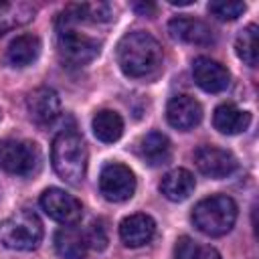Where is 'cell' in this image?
Wrapping results in <instances>:
<instances>
[{"mask_svg":"<svg viewBox=\"0 0 259 259\" xmlns=\"http://www.w3.org/2000/svg\"><path fill=\"white\" fill-rule=\"evenodd\" d=\"M117 65L119 69L134 79H144L154 73H158L162 65V47L160 42L144 32V30H134L121 36L117 42Z\"/></svg>","mask_w":259,"mask_h":259,"instance_id":"1","label":"cell"},{"mask_svg":"<svg viewBox=\"0 0 259 259\" xmlns=\"http://www.w3.org/2000/svg\"><path fill=\"white\" fill-rule=\"evenodd\" d=\"M87 146L73 130H63L55 136L51 148V162L59 178L69 184H79L87 172Z\"/></svg>","mask_w":259,"mask_h":259,"instance_id":"2","label":"cell"},{"mask_svg":"<svg viewBox=\"0 0 259 259\" xmlns=\"http://www.w3.org/2000/svg\"><path fill=\"white\" fill-rule=\"evenodd\" d=\"M237 221V204L227 194H214L202 198L192 208V223L194 227L208 235V237H223L227 235Z\"/></svg>","mask_w":259,"mask_h":259,"instance_id":"3","label":"cell"},{"mask_svg":"<svg viewBox=\"0 0 259 259\" xmlns=\"http://www.w3.org/2000/svg\"><path fill=\"white\" fill-rule=\"evenodd\" d=\"M57 47H59V55L65 63L81 67V65L91 63L99 55L101 40H97L85 32H79L77 24L61 14L57 20Z\"/></svg>","mask_w":259,"mask_h":259,"instance_id":"4","label":"cell"},{"mask_svg":"<svg viewBox=\"0 0 259 259\" xmlns=\"http://www.w3.org/2000/svg\"><path fill=\"white\" fill-rule=\"evenodd\" d=\"M0 239L8 249L32 251L42 241V223L32 210H18L0 225Z\"/></svg>","mask_w":259,"mask_h":259,"instance_id":"5","label":"cell"},{"mask_svg":"<svg viewBox=\"0 0 259 259\" xmlns=\"http://www.w3.org/2000/svg\"><path fill=\"white\" fill-rule=\"evenodd\" d=\"M0 168L18 174L32 176L40 168V150L28 140H2L0 142Z\"/></svg>","mask_w":259,"mask_h":259,"instance_id":"6","label":"cell"},{"mask_svg":"<svg viewBox=\"0 0 259 259\" xmlns=\"http://www.w3.org/2000/svg\"><path fill=\"white\" fill-rule=\"evenodd\" d=\"M99 190L109 202H123L136 192V176L125 164L109 162L99 174Z\"/></svg>","mask_w":259,"mask_h":259,"instance_id":"7","label":"cell"},{"mask_svg":"<svg viewBox=\"0 0 259 259\" xmlns=\"http://www.w3.org/2000/svg\"><path fill=\"white\" fill-rule=\"evenodd\" d=\"M40 208L45 210V214L57 223L63 225H75L81 214H83V206L79 202V198H75L73 194L65 192L63 188H47L40 194Z\"/></svg>","mask_w":259,"mask_h":259,"instance_id":"8","label":"cell"},{"mask_svg":"<svg viewBox=\"0 0 259 259\" xmlns=\"http://www.w3.org/2000/svg\"><path fill=\"white\" fill-rule=\"evenodd\" d=\"M196 168L210 178H225L237 170V158L219 146H200L194 152Z\"/></svg>","mask_w":259,"mask_h":259,"instance_id":"9","label":"cell"},{"mask_svg":"<svg viewBox=\"0 0 259 259\" xmlns=\"http://www.w3.org/2000/svg\"><path fill=\"white\" fill-rule=\"evenodd\" d=\"M192 77L194 83L206 93H221L231 85V73L227 71V67L208 57L194 59Z\"/></svg>","mask_w":259,"mask_h":259,"instance_id":"10","label":"cell"},{"mask_svg":"<svg viewBox=\"0 0 259 259\" xmlns=\"http://www.w3.org/2000/svg\"><path fill=\"white\" fill-rule=\"evenodd\" d=\"M26 109L34 123L49 125L61 113V99L55 89L51 87H36L26 97Z\"/></svg>","mask_w":259,"mask_h":259,"instance_id":"11","label":"cell"},{"mask_svg":"<svg viewBox=\"0 0 259 259\" xmlns=\"http://www.w3.org/2000/svg\"><path fill=\"white\" fill-rule=\"evenodd\" d=\"M166 119L172 127L188 132L196 127L202 119V107L200 103L190 95H176L166 105Z\"/></svg>","mask_w":259,"mask_h":259,"instance_id":"12","label":"cell"},{"mask_svg":"<svg viewBox=\"0 0 259 259\" xmlns=\"http://www.w3.org/2000/svg\"><path fill=\"white\" fill-rule=\"evenodd\" d=\"M168 32L172 38L188 42V45H198V47H208L214 42V32L212 28L198 20V18H186L178 16L168 22Z\"/></svg>","mask_w":259,"mask_h":259,"instance_id":"13","label":"cell"},{"mask_svg":"<svg viewBox=\"0 0 259 259\" xmlns=\"http://www.w3.org/2000/svg\"><path fill=\"white\" fill-rule=\"evenodd\" d=\"M156 233V223L150 214L136 212L121 221L119 225V239L125 247H142L152 241Z\"/></svg>","mask_w":259,"mask_h":259,"instance_id":"14","label":"cell"},{"mask_svg":"<svg viewBox=\"0 0 259 259\" xmlns=\"http://www.w3.org/2000/svg\"><path fill=\"white\" fill-rule=\"evenodd\" d=\"M55 249L63 259H85L89 245L85 231L75 225H65L55 233Z\"/></svg>","mask_w":259,"mask_h":259,"instance_id":"15","label":"cell"},{"mask_svg":"<svg viewBox=\"0 0 259 259\" xmlns=\"http://www.w3.org/2000/svg\"><path fill=\"white\" fill-rule=\"evenodd\" d=\"M249 123H251V113L239 109L233 103H223L212 113L214 130H219L221 134H227V136H235V134L245 132L249 127Z\"/></svg>","mask_w":259,"mask_h":259,"instance_id":"16","label":"cell"},{"mask_svg":"<svg viewBox=\"0 0 259 259\" xmlns=\"http://www.w3.org/2000/svg\"><path fill=\"white\" fill-rule=\"evenodd\" d=\"M138 156L150 166L168 164L172 156L170 140L160 132H150L138 142Z\"/></svg>","mask_w":259,"mask_h":259,"instance_id":"17","label":"cell"},{"mask_svg":"<svg viewBox=\"0 0 259 259\" xmlns=\"http://www.w3.org/2000/svg\"><path fill=\"white\" fill-rule=\"evenodd\" d=\"M192 190H194V176L186 168H174L168 174H164V178L160 180V192L172 202L186 200L192 194Z\"/></svg>","mask_w":259,"mask_h":259,"instance_id":"18","label":"cell"},{"mask_svg":"<svg viewBox=\"0 0 259 259\" xmlns=\"http://www.w3.org/2000/svg\"><path fill=\"white\" fill-rule=\"evenodd\" d=\"M40 55V38L34 34L16 36L6 49V61L10 67H28Z\"/></svg>","mask_w":259,"mask_h":259,"instance_id":"19","label":"cell"},{"mask_svg":"<svg viewBox=\"0 0 259 259\" xmlns=\"http://www.w3.org/2000/svg\"><path fill=\"white\" fill-rule=\"evenodd\" d=\"M91 127H93V134L99 142H105V144H113L121 138L123 134V119L117 111L113 109H101L93 115V121H91Z\"/></svg>","mask_w":259,"mask_h":259,"instance_id":"20","label":"cell"},{"mask_svg":"<svg viewBox=\"0 0 259 259\" xmlns=\"http://www.w3.org/2000/svg\"><path fill=\"white\" fill-rule=\"evenodd\" d=\"M36 8L28 2H18V4H10V2H0V36L20 24H26L34 18Z\"/></svg>","mask_w":259,"mask_h":259,"instance_id":"21","label":"cell"},{"mask_svg":"<svg viewBox=\"0 0 259 259\" xmlns=\"http://www.w3.org/2000/svg\"><path fill=\"white\" fill-rule=\"evenodd\" d=\"M235 49H237V57L245 65H249V67L257 65V53H259V28H257V24H247L237 34Z\"/></svg>","mask_w":259,"mask_h":259,"instance_id":"22","label":"cell"},{"mask_svg":"<svg viewBox=\"0 0 259 259\" xmlns=\"http://www.w3.org/2000/svg\"><path fill=\"white\" fill-rule=\"evenodd\" d=\"M174 259H221L219 251L210 245H202L190 237H180L174 247Z\"/></svg>","mask_w":259,"mask_h":259,"instance_id":"23","label":"cell"},{"mask_svg":"<svg viewBox=\"0 0 259 259\" xmlns=\"http://www.w3.org/2000/svg\"><path fill=\"white\" fill-rule=\"evenodd\" d=\"M245 8L247 4L241 0H217L208 4V12L219 20H237Z\"/></svg>","mask_w":259,"mask_h":259,"instance_id":"24","label":"cell"},{"mask_svg":"<svg viewBox=\"0 0 259 259\" xmlns=\"http://www.w3.org/2000/svg\"><path fill=\"white\" fill-rule=\"evenodd\" d=\"M85 237H87V245L95 251H103L107 247V229L103 227V221H93L85 231Z\"/></svg>","mask_w":259,"mask_h":259,"instance_id":"25","label":"cell"},{"mask_svg":"<svg viewBox=\"0 0 259 259\" xmlns=\"http://www.w3.org/2000/svg\"><path fill=\"white\" fill-rule=\"evenodd\" d=\"M134 10L140 12L142 16H154L156 14V4H152V2H136Z\"/></svg>","mask_w":259,"mask_h":259,"instance_id":"26","label":"cell"},{"mask_svg":"<svg viewBox=\"0 0 259 259\" xmlns=\"http://www.w3.org/2000/svg\"><path fill=\"white\" fill-rule=\"evenodd\" d=\"M170 4L172 6H190L192 0H170Z\"/></svg>","mask_w":259,"mask_h":259,"instance_id":"27","label":"cell"}]
</instances>
